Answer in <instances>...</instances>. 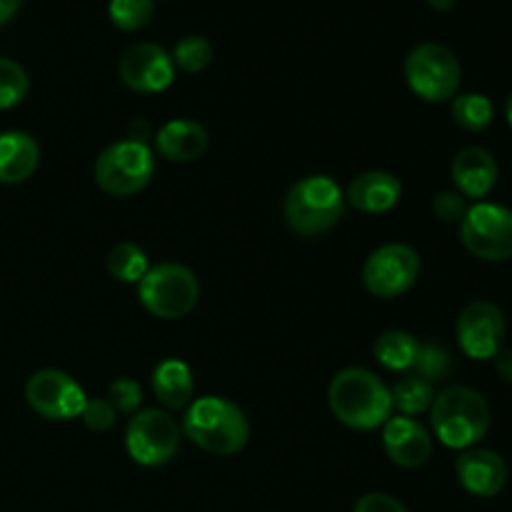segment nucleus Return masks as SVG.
<instances>
[{
    "mask_svg": "<svg viewBox=\"0 0 512 512\" xmlns=\"http://www.w3.org/2000/svg\"><path fill=\"white\" fill-rule=\"evenodd\" d=\"M330 413L353 430L383 428L393 418L390 388L365 368H345L330 380Z\"/></svg>",
    "mask_w": 512,
    "mask_h": 512,
    "instance_id": "obj_1",
    "label": "nucleus"
},
{
    "mask_svg": "<svg viewBox=\"0 0 512 512\" xmlns=\"http://www.w3.org/2000/svg\"><path fill=\"white\" fill-rule=\"evenodd\" d=\"M185 438L213 455H235L248 445L250 423L243 410L220 395H205L193 400L185 410Z\"/></svg>",
    "mask_w": 512,
    "mask_h": 512,
    "instance_id": "obj_2",
    "label": "nucleus"
},
{
    "mask_svg": "<svg viewBox=\"0 0 512 512\" xmlns=\"http://www.w3.org/2000/svg\"><path fill=\"white\" fill-rule=\"evenodd\" d=\"M430 425L445 448L470 450L488 435L490 405L478 390L453 385L435 395L430 405Z\"/></svg>",
    "mask_w": 512,
    "mask_h": 512,
    "instance_id": "obj_3",
    "label": "nucleus"
},
{
    "mask_svg": "<svg viewBox=\"0 0 512 512\" xmlns=\"http://www.w3.org/2000/svg\"><path fill=\"white\" fill-rule=\"evenodd\" d=\"M283 213L290 230L303 238L323 235L343 218L345 193L328 175H308L288 190Z\"/></svg>",
    "mask_w": 512,
    "mask_h": 512,
    "instance_id": "obj_4",
    "label": "nucleus"
},
{
    "mask_svg": "<svg viewBox=\"0 0 512 512\" xmlns=\"http://www.w3.org/2000/svg\"><path fill=\"white\" fill-rule=\"evenodd\" d=\"M155 175V155L145 140H118L95 160V183L113 198L140 193Z\"/></svg>",
    "mask_w": 512,
    "mask_h": 512,
    "instance_id": "obj_5",
    "label": "nucleus"
},
{
    "mask_svg": "<svg viewBox=\"0 0 512 512\" xmlns=\"http://www.w3.org/2000/svg\"><path fill=\"white\" fill-rule=\"evenodd\" d=\"M138 298L160 320L185 318L200 300L198 275L180 263H160L138 283Z\"/></svg>",
    "mask_w": 512,
    "mask_h": 512,
    "instance_id": "obj_6",
    "label": "nucleus"
},
{
    "mask_svg": "<svg viewBox=\"0 0 512 512\" xmlns=\"http://www.w3.org/2000/svg\"><path fill=\"white\" fill-rule=\"evenodd\" d=\"M405 80L418 98L428 103H445L460 88V63L450 48L440 43H423L405 58Z\"/></svg>",
    "mask_w": 512,
    "mask_h": 512,
    "instance_id": "obj_7",
    "label": "nucleus"
},
{
    "mask_svg": "<svg viewBox=\"0 0 512 512\" xmlns=\"http://www.w3.org/2000/svg\"><path fill=\"white\" fill-rule=\"evenodd\" d=\"M465 250L485 263L512 258V210L498 203H475L460 220Z\"/></svg>",
    "mask_w": 512,
    "mask_h": 512,
    "instance_id": "obj_8",
    "label": "nucleus"
},
{
    "mask_svg": "<svg viewBox=\"0 0 512 512\" xmlns=\"http://www.w3.org/2000/svg\"><path fill=\"white\" fill-rule=\"evenodd\" d=\"M180 433V425L165 410H140L125 430V450L138 465L160 468L180 450Z\"/></svg>",
    "mask_w": 512,
    "mask_h": 512,
    "instance_id": "obj_9",
    "label": "nucleus"
},
{
    "mask_svg": "<svg viewBox=\"0 0 512 512\" xmlns=\"http://www.w3.org/2000/svg\"><path fill=\"white\" fill-rule=\"evenodd\" d=\"M420 278L418 250L405 243H388L368 255L363 265V285L370 295L383 300L400 298Z\"/></svg>",
    "mask_w": 512,
    "mask_h": 512,
    "instance_id": "obj_10",
    "label": "nucleus"
},
{
    "mask_svg": "<svg viewBox=\"0 0 512 512\" xmlns=\"http://www.w3.org/2000/svg\"><path fill=\"white\" fill-rule=\"evenodd\" d=\"M25 400L40 418L73 420L80 418L88 395L73 375L48 368L30 375L28 385H25Z\"/></svg>",
    "mask_w": 512,
    "mask_h": 512,
    "instance_id": "obj_11",
    "label": "nucleus"
},
{
    "mask_svg": "<svg viewBox=\"0 0 512 512\" xmlns=\"http://www.w3.org/2000/svg\"><path fill=\"white\" fill-rule=\"evenodd\" d=\"M458 343L473 360H493L503 350L505 315L488 300L465 305L458 318Z\"/></svg>",
    "mask_w": 512,
    "mask_h": 512,
    "instance_id": "obj_12",
    "label": "nucleus"
},
{
    "mask_svg": "<svg viewBox=\"0 0 512 512\" xmlns=\"http://www.w3.org/2000/svg\"><path fill=\"white\" fill-rule=\"evenodd\" d=\"M120 78L135 93H163L175 80L173 55L158 43H135L120 55Z\"/></svg>",
    "mask_w": 512,
    "mask_h": 512,
    "instance_id": "obj_13",
    "label": "nucleus"
},
{
    "mask_svg": "<svg viewBox=\"0 0 512 512\" xmlns=\"http://www.w3.org/2000/svg\"><path fill=\"white\" fill-rule=\"evenodd\" d=\"M383 448L398 468H423L433 455V435L415 418L398 415L383 425Z\"/></svg>",
    "mask_w": 512,
    "mask_h": 512,
    "instance_id": "obj_14",
    "label": "nucleus"
},
{
    "mask_svg": "<svg viewBox=\"0 0 512 512\" xmlns=\"http://www.w3.org/2000/svg\"><path fill=\"white\" fill-rule=\"evenodd\" d=\"M460 485L475 498H495L508 485V465L495 450L470 448L455 463Z\"/></svg>",
    "mask_w": 512,
    "mask_h": 512,
    "instance_id": "obj_15",
    "label": "nucleus"
},
{
    "mask_svg": "<svg viewBox=\"0 0 512 512\" xmlns=\"http://www.w3.org/2000/svg\"><path fill=\"white\" fill-rule=\"evenodd\" d=\"M400 195H403V185L393 173L368 170L348 185L345 203H350L365 215H383L400 203Z\"/></svg>",
    "mask_w": 512,
    "mask_h": 512,
    "instance_id": "obj_16",
    "label": "nucleus"
},
{
    "mask_svg": "<svg viewBox=\"0 0 512 512\" xmlns=\"http://www.w3.org/2000/svg\"><path fill=\"white\" fill-rule=\"evenodd\" d=\"M450 175H453L455 188L463 198L480 200L498 183V163L485 148L470 145V148H463L455 155Z\"/></svg>",
    "mask_w": 512,
    "mask_h": 512,
    "instance_id": "obj_17",
    "label": "nucleus"
},
{
    "mask_svg": "<svg viewBox=\"0 0 512 512\" xmlns=\"http://www.w3.org/2000/svg\"><path fill=\"white\" fill-rule=\"evenodd\" d=\"M155 150L173 163H193L208 150V130L195 120H170L155 135Z\"/></svg>",
    "mask_w": 512,
    "mask_h": 512,
    "instance_id": "obj_18",
    "label": "nucleus"
},
{
    "mask_svg": "<svg viewBox=\"0 0 512 512\" xmlns=\"http://www.w3.org/2000/svg\"><path fill=\"white\" fill-rule=\"evenodd\" d=\"M40 148L23 130L0 135V183L18 185L38 170Z\"/></svg>",
    "mask_w": 512,
    "mask_h": 512,
    "instance_id": "obj_19",
    "label": "nucleus"
},
{
    "mask_svg": "<svg viewBox=\"0 0 512 512\" xmlns=\"http://www.w3.org/2000/svg\"><path fill=\"white\" fill-rule=\"evenodd\" d=\"M155 398L168 410H188L195 395V380L188 363L178 358H168L153 370Z\"/></svg>",
    "mask_w": 512,
    "mask_h": 512,
    "instance_id": "obj_20",
    "label": "nucleus"
},
{
    "mask_svg": "<svg viewBox=\"0 0 512 512\" xmlns=\"http://www.w3.org/2000/svg\"><path fill=\"white\" fill-rule=\"evenodd\" d=\"M420 340L405 330H388L375 343V358L390 373H410L418 358Z\"/></svg>",
    "mask_w": 512,
    "mask_h": 512,
    "instance_id": "obj_21",
    "label": "nucleus"
},
{
    "mask_svg": "<svg viewBox=\"0 0 512 512\" xmlns=\"http://www.w3.org/2000/svg\"><path fill=\"white\" fill-rule=\"evenodd\" d=\"M390 398H393V408L400 415H405V418H418V415L430 410V405L435 400V390L428 380L410 373L395 383V388L390 390Z\"/></svg>",
    "mask_w": 512,
    "mask_h": 512,
    "instance_id": "obj_22",
    "label": "nucleus"
},
{
    "mask_svg": "<svg viewBox=\"0 0 512 512\" xmlns=\"http://www.w3.org/2000/svg\"><path fill=\"white\" fill-rule=\"evenodd\" d=\"M108 273L113 275L115 280L128 285H138L143 280V275L148 273V255L140 245L135 243H118L113 250L108 253Z\"/></svg>",
    "mask_w": 512,
    "mask_h": 512,
    "instance_id": "obj_23",
    "label": "nucleus"
},
{
    "mask_svg": "<svg viewBox=\"0 0 512 512\" xmlns=\"http://www.w3.org/2000/svg\"><path fill=\"white\" fill-rule=\"evenodd\" d=\"M453 118L468 133H480V130L490 128L495 118V108L485 95L465 93L453 100Z\"/></svg>",
    "mask_w": 512,
    "mask_h": 512,
    "instance_id": "obj_24",
    "label": "nucleus"
},
{
    "mask_svg": "<svg viewBox=\"0 0 512 512\" xmlns=\"http://www.w3.org/2000/svg\"><path fill=\"white\" fill-rule=\"evenodd\" d=\"M173 63L185 73H200L213 63V45L203 35H185L175 45Z\"/></svg>",
    "mask_w": 512,
    "mask_h": 512,
    "instance_id": "obj_25",
    "label": "nucleus"
},
{
    "mask_svg": "<svg viewBox=\"0 0 512 512\" xmlns=\"http://www.w3.org/2000/svg\"><path fill=\"white\" fill-rule=\"evenodd\" d=\"M30 90L28 73L15 60L0 58V110L15 108Z\"/></svg>",
    "mask_w": 512,
    "mask_h": 512,
    "instance_id": "obj_26",
    "label": "nucleus"
},
{
    "mask_svg": "<svg viewBox=\"0 0 512 512\" xmlns=\"http://www.w3.org/2000/svg\"><path fill=\"white\" fill-rule=\"evenodd\" d=\"M153 0H110L108 15L120 30H140L153 20Z\"/></svg>",
    "mask_w": 512,
    "mask_h": 512,
    "instance_id": "obj_27",
    "label": "nucleus"
},
{
    "mask_svg": "<svg viewBox=\"0 0 512 512\" xmlns=\"http://www.w3.org/2000/svg\"><path fill=\"white\" fill-rule=\"evenodd\" d=\"M450 368H453V358H450L448 350L433 343H420L418 358H415V365L410 373L433 385L438 380H443L450 373Z\"/></svg>",
    "mask_w": 512,
    "mask_h": 512,
    "instance_id": "obj_28",
    "label": "nucleus"
},
{
    "mask_svg": "<svg viewBox=\"0 0 512 512\" xmlns=\"http://www.w3.org/2000/svg\"><path fill=\"white\" fill-rule=\"evenodd\" d=\"M108 403L113 405L115 413L135 415V410L143 403V390H140V385L135 383V380L118 378L115 383H110Z\"/></svg>",
    "mask_w": 512,
    "mask_h": 512,
    "instance_id": "obj_29",
    "label": "nucleus"
},
{
    "mask_svg": "<svg viewBox=\"0 0 512 512\" xmlns=\"http://www.w3.org/2000/svg\"><path fill=\"white\" fill-rule=\"evenodd\" d=\"M83 423L88 425L90 430L95 433H103V430H110L118 420V413H115L113 405L108 403V398H95V400H85V408L80 413Z\"/></svg>",
    "mask_w": 512,
    "mask_h": 512,
    "instance_id": "obj_30",
    "label": "nucleus"
},
{
    "mask_svg": "<svg viewBox=\"0 0 512 512\" xmlns=\"http://www.w3.org/2000/svg\"><path fill=\"white\" fill-rule=\"evenodd\" d=\"M433 210L443 223H458L468 213V205H465V198L458 193V190H443V193L435 195Z\"/></svg>",
    "mask_w": 512,
    "mask_h": 512,
    "instance_id": "obj_31",
    "label": "nucleus"
},
{
    "mask_svg": "<svg viewBox=\"0 0 512 512\" xmlns=\"http://www.w3.org/2000/svg\"><path fill=\"white\" fill-rule=\"evenodd\" d=\"M353 512H408L398 498L388 493H368L355 503Z\"/></svg>",
    "mask_w": 512,
    "mask_h": 512,
    "instance_id": "obj_32",
    "label": "nucleus"
},
{
    "mask_svg": "<svg viewBox=\"0 0 512 512\" xmlns=\"http://www.w3.org/2000/svg\"><path fill=\"white\" fill-rule=\"evenodd\" d=\"M493 360H495V370H498L500 378H503L505 383L512 385V350L503 348Z\"/></svg>",
    "mask_w": 512,
    "mask_h": 512,
    "instance_id": "obj_33",
    "label": "nucleus"
},
{
    "mask_svg": "<svg viewBox=\"0 0 512 512\" xmlns=\"http://www.w3.org/2000/svg\"><path fill=\"white\" fill-rule=\"evenodd\" d=\"M20 8V0H0V25L8 23Z\"/></svg>",
    "mask_w": 512,
    "mask_h": 512,
    "instance_id": "obj_34",
    "label": "nucleus"
},
{
    "mask_svg": "<svg viewBox=\"0 0 512 512\" xmlns=\"http://www.w3.org/2000/svg\"><path fill=\"white\" fill-rule=\"evenodd\" d=\"M455 5V0H430V8L435 10H450Z\"/></svg>",
    "mask_w": 512,
    "mask_h": 512,
    "instance_id": "obj_35",
    "label": "nucleus"
},
{
    "mask_svg": "<svg viewBox=\"0 0 512 512\" xmlns=\"http://www.w3.org/2000/svg\"><path fill=\"white\" fill-rule=\"evenodd\" d=\"M505 118H508V125L512 128V93L508 95V100H505Z\"/></svg>",
    "mask_w": 512,
    "mask_h": 512,
    "instance_id": "obj_36",
    "label": "nucleus"
}]
</instances>
